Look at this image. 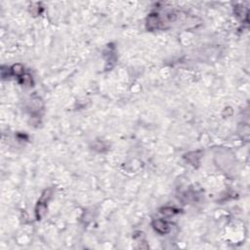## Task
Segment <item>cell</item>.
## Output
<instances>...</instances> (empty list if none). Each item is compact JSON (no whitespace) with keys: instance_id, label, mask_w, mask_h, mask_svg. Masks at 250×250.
Masks as SVG:
<instances>
[{"instance_id":"6da1fadb","label":"cell","mask_w":250,"mask_h":250,"mask_svg":"<svg viewBox=\"0 0 250 250\" xmlns=\"http://www.w3.org/2000/svg\"><path fill=\"white\" fill-rule=\"evenodd\" d=\"M153 227L154 229L157 231L160 234H166L169 231V227L166 224V222H164L162 220H157L153 222Z\"/></svg>"},{"instance_id":"7a4b0ae2","label":"cell","mask_w":250,"mask_h":250,"mask_svg":"<svg viewBox=\"0 0 250 250\" xmlns=\"http://www.w3.org/2000/svg\"><path fill=\"white\" fill-rule=\"evenodd\" d=\"M162 213L164 215H166V216H171V215H173L174 213H175V211H174L173 208H164L163 211H162Z\"/></svg>"}]
</instances>
